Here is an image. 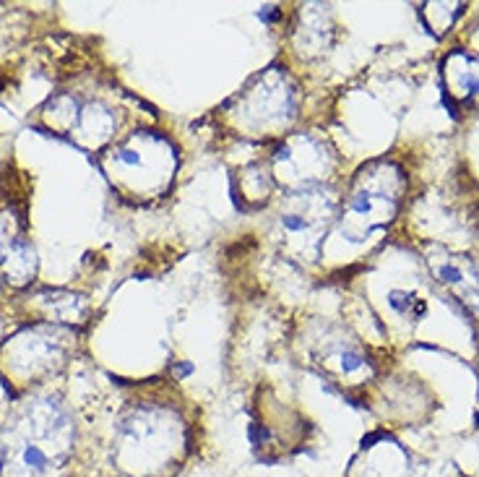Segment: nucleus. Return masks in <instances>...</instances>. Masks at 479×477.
<instances>
[{
    "label": "nucleus",
    "mask_w": 479,
    "mask_h": 477,
    "mask_svg": "<svg viewBox=\"0 0 479 477\" xmlns=\"http://www.w3.org/2000/svg\"><path fill=\"white\" fill-rule=\"evenodd\" d=\"M334 219L336 201L323 186L287 191L274 217L279 248L295 261H315Z\"/></svg>",
    "instance_id": "obj_1"
},
{
    "label": "nucleus",
    "mask_w": 479,
    "mask_h": 477,
    "mask_svg": "<svg viewBox=\"0 0 479 477\" xmlns=\"http://www.w3.org/2000/svg\"><path fill=\"white\" fill-rule=\"evenodd\" d=\"M71 428L63 420V415L50 410L42 425H29L26 436L18 438V444L11 449V477H45L52 459L68 449Z\"/></svg>",
    "instance_id": "obj_2"
},
{
    "label": "nucleus",
    "mask_w": 479,
    "mask_h": 477,
    "mask_svg": "<svg viewBox=\"0 0 479 477\" xmlns=\"http://www.w3.org/2000/svg\"><path fill=\"white\" fill-rule=\"evenodd\" d=\"M396 203H399V196L393 188H383L381 180L373 178V172L362 170L354 188H351L349 198L344 203L342 219L346 232L354 240H359V237L376 232V230H383L393 219Z\"/></svg>",
    "instance_id": "obj_3"
},
{
    "label": "nucleus",
    "mask_w": 479,
    "mask_h": 477,
    "mask_svg": "<svg viewBox=\"0 0 479 477\" xmlns=\"http://www.w3.org/2000/svg\"><path fill=\"white\" fill-rule=\"evenodd\" d=\"M438 276L446 287L461 292L463 298H466V303L479 295V282H471V276L466 279V269H463L461 264H456V261H446V264H440Z\"/></svg>",
    "instance_id": "obj_4"
},
{
    "label": "nucleus",
    "mask_w": 479,
    "mask_h": 477,
    "mask_svg": "<svg viewBox=\"0 0 479 477\" xmlns=\"http://www.w3.org/2000/svg\"><path fill=\"white\" fill-rule=\"evenodd\" d=\"M456 86H458V97L474 99L479 97V71L477 68H458L456 71Z\"/></svg>",
    "instance_id": "obj_5"
}]
</instances>
